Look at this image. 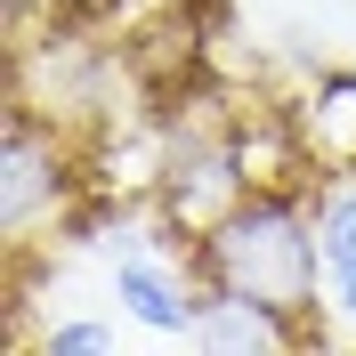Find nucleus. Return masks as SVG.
Instances as JSON below:
<instances>
[{
	"label": "nucleus",
	"instance_id": "obj_3",
	"mask_svg": "<svg viewBox=\"0 0 356 356\" xmlns=\"http://www.w3.org/2000/svg\"><path fill=\"white\" fill-rule=\"evenodd\" d=\"M291 122H300L316 178H356V65H324L308 97L291 106Z\"/></svg>",
	"mask_w": 356,
	"mask_h": 356
},
{
	"label": "nucleus",
	"instance_id": "obj_1",
	"mask_svg": "<svg viewBox=\"0 0 356 356\" xmlns=\"http://www.w3.org/2000/svg\"><path fill=\"white\" fill-rule=\"evenodd\" d=\"M195 291H227V300H259L284 308L291 324H308V340H332V308H324V243H316L308 186H251L202 243L178 251Z\"/></svg>",
	"mask_w": 356,
	"mask_h": 356
},
{
	"label": "nucleus",
	"instance_id": "obj_2",
	"mask_svg": "<svg viewBox=\"0 0 356 356\" xmlns=\"http://www.w3.org/2000/svg\"><path fill=\"white\" fill-rule=\"evenodd\" d=\"M113 300H122V316L130 324H146V332L162 340H195L202 324V291L195 275H186V259L178 251H113Z\"/></svg>",
	"mask_w": 356,
	"mask_h": 356
},
{
	"label": "nucleus",
	"instance_id": "obj_5",
	"mask_svg": "<svg viewBox=\"0 0 356 356\" xmlns=\"http://www.w3.org/2000/svg\"><path fill=\"white\" fill-rule=\"evenodd\" d=\"M33 348H41V356H113V348H122V332H113L106 316H65V324L33 332Z\"/></svg>",
	"mask_w": 356,
	"mask_h": 356
},
{
	"label": "nucleus",
	"instance_id": "obj_6",
	"mask_svg": "<svg viewBox=\"0 0 356 356\" xmlns=\"http://www.w3.org/2000/svg\"><path fill=\"white\" fill-rule=\"evenodd\" d=\"M324 308L356 332V251H348V259H324Z\"/></svg>",
	"mask_w": 356,
	"mask_h": 356
},
{
	"label": "nucleus",
	"instance_id": "obj_4",
	"mask_svg": "<svg viewBox=\"0 0 356 356\" xmlns=\"http://www.w3.org/2000/svg\"><path fill=\"white\" fill-rule=\"evenodd\" d=\"M195 348L243 356V348H316V340H308V324H291L284 308H259V300H227V291H211V300H202V324H195Z\"/></svg>",
	"mask_w": 356,
	"mask_h": 356
}]
</instances>
